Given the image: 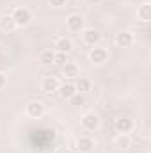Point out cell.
Segmentation results:
<instances>
[{"label":"cell","instance_id":"1","mask_svg":"<svg viewBox=\"0 0 151 153\" xmlns=\"http://www.w3.org/2000/svg\"><path fill=\"white\" fill-rule=\"evenodd\" d=\"M16 27H27L30 22H32V13L27 9V7H16L13 13H11Z\"/></svg>","mask_w":151,"mask_h":153},{"label":"cell","instance_id":"2","mask_svg":"<svg viewBox=\"0 0 151 153\" xmlns=\"http://www.w3.org/2000/svg\"><path fill=\"white\" fill-rule=\"evenodd\" d=\"M25 114L29 116V117H32V119H39L41 116L44 114V103L39 102V100L29 102L27 107H25Z\"/></svg>","mask_w":151,"mask_h":153},{"label":"cell","instance_id":"3","mask_svg":"<svg viewBox=\"0 0 151 153\" xmlns=\"http://www.w3.org/2000/svg\"><path fill=\"white\" fill-rule=\"evenodd\" d=\"M107 59H109V52H107L105 48H101V46H93V48L89 50V61H91L93 64H103V62H107Z\"/></svg>","mask_w":151,"mask_h":153},{"label":"cell","instance_id":"4","mask_svg":"<svg viewBox=\"0 0 151 153\" xmlns=\"http://www.w3.org/2000/svg\"><path fill=\"white\" fill-rule=\"evenodd\" d=\"M82 126L84 130L87 132H94L100 128V116L94 114V112H87V114L82 116Z\"/></svg>","mask_w":151,"mask_h":153},{"label":"cell","instance_id":"5","mask_svg":"<svg viewBox=\"0 0 151 153\" xmlns=\"http://www.w3.org/2000/svg\"><path fill=\"white\" fill-rule=\"evenodd\" d=\"M59 80L55 78V76H44L43 80H41V91L44 93V94H52V93H57V89H59Z\"/></svg>","mask_w":151,"mask_h":153},{"label":"cell","instance_id":"6","mask_svg":"<svg viewBox=\"0 0 151 153\" xmlns=\"http://www.w3.org/2000/svg\"><path fill=\"white\" fill-rule=\"evenodd\" d=\"M114 130L117 134H130L133 130V121L130 117H119L114 123Z\"/></svg>","mask_w":151,"mask_h":153},{"label":"cell","instance_id":"7","mask_svg":"<svg viewBox=\"0 0 151 153\" xmlns=\"http://www.w3.org/2000/svg\"><path fill=\"white\" fill-rule=\"evenodd\" d=\"M66 27H68V30H71V32H80V30H84V18H82L80 14H71V16H68Z\"/></svg>","mask_w":151,"mask_h":153},{"label":"cell","instance_id":"8","mask_svg":"<svg viewBox=\"0 0 151 153\" xmlns=\"http://www.w3.org/2000/svg\"><path fill=\"white\" fill-rule=\"evenodd\" d=\"M82 39H84V43L89 45V46H98L101 36H100V32L94 30V29H85V30L82 32Z\"/></svg>","mask_w":151,"mask_h":153},{"label":"cell","instance_id":"9","mask_svg":"<svg viewBox=\"0 0 151 153\" xmlns=\"http://www.w3.org/2000/svg\"><path fill=\"white\" fill-rule=\"evenodd\" d=\"M133 34L130 32V30H121L117 36H115V45L117 46H121V48H128V46H132L133 45Z\"/></svg>","mask_w":151,"mask_h":153},{"label":"cell","instance_id":"10","mask_svg":"<svg viewBox=\"0 0 151 153\" xmlns=\"http://www.w3.org/2000/svg\"><path fill=\"white\" fill-rule=\"evenodd\" d=\"M76 150L80 153H89L94 150V141L89 135H82L76 139Z\"/></svg>","mask_w":151,"mask_h":153},{"label":"cell","instance_id":"11","mask_svg":"<svg viewBox=\"0 0 151 153\" xmlns=\"http://www.w3.org/2000/svg\"><path fill=\"white\" fill-rule=\"evenodd\" d=\"M73 48V43L70 38H57L53 43V52H61V53H70Z\"/></svg>","mask_w":151,"mask_h":153},{"label":"cell","instance_id":"12","mask_svg":"<svg viewBox=\"0 0 151 153\" xmlns=\"http://www.w3.org/2000/svg\"><path fill=\"white\" fill-rule=\"evenodd\" d=\"M57 93L61 94V98H64V100H70V98H71V96L76 93L75 84H71V82H68V84H62V85H59Z\"/></svg>","mask_w":151,"mask_h":153},{"label":"cell","instance_id":"13","mask_svg":"<svg viewBox=\"0 0 151 153\" xmlns=\"http://www.w3.org/2000/svg\"><path fill=\"white\" fill-rule=\"evenodd\" d=\"M0 29H2L4 32H13V30L16 29V23H14V20H13L11 14L0 16Z\"/></svg>","mask_w":151,"mask_h":153},{"label":"cell","instance_id":"14","mask_svg":"<svg viewBox=\"0 0 151 153\" xmlns=\"http://www.w3.org/2000/svg\"><path fill=\"white\" fill-rule=\"evenodd\" d=\"M137 16H139V20L144 22V23L150 22L151 20V4L150 2H144V4L137 9Z\"/></svg>","mask_w":151,"mask_h":153},{"label":"cell","instance_id":"15","mask_svg":"<svg viewBox=\"0 0 151 153\" xmlns=\"http://www.w3.org/2000/svg\"><path fill=\"white\" fill-rule=\"evenodd\" d=\"M61 71H62V76H66V78H76L78 76V66L73 62H66L61 68Z\"/></svg>","mask_w":151,"mask_h":153},{"label":"cell","instance_id":"16","mask_svg":"<svg viewBox=\"0 0 151 153\" xmlns=\"http://www.w3.org/2000/svg\"><path fill=\"white\" fill-rule=\"evenodd\" d=\"M53 57H55V52L52 48H46L39 53V62L43 66H50V64H53Z\"/></svg>","mask_w":151,"mask_h":153},{"label":"cell","instance_id":"17","mask_svg":"<svg viewBox=\"0 0 151 153\" xmlns=\"http://www.w3.org/2000/svg\"><path fill=\"white\" fill-rule=\"evenodd\" d=\"M130 144H132V141H130L128 134H117V137H115V146L117 148L126 150V148H130Z\"/></svg>","mask_w":151,"mask_h":153},{"label":"cell","instance_id":"18","mask_svg":"<svg viewBox=\"0 0 151 153\" xmlns=\"http://www.w3.org/2000/svg\"><path fill=\"white\" fill-rule=\"evenodd\" d=\"M75 89H76V93H87L89 89H91V82L87 80V78H80L78 76V80H76V84H75Z\"/></svg>","mask_w":151,"mask_h":153},{"label":"cell","instance_id":"19","mask_svg":"<svg viewBox=\"0 0 151 153\" xmlns=\"http://www.w3.org/2000/svg\"><path fill=\"white\" fill-rule=\"evenodd\" d=\"M70 103H71L73 107H82V105L85 103V98H84L82 93H75V94L70 98Z\"/></svg>","mask_w":151,"mask_h":153},{"label":"cell","instance_id":"20","mask_svg":"<svg viewBox=\"0 0 151 153\" xmlns=\"http://www.w3.org/2000/svg\"><path fill=\"white\" fill-rule=\"evenodd\" d=\"M68 61H66V53H61V52H55V57H53V64H57V66H64Z\"/></svg>","mask_w":151,"mask_h":153},{"label":"cell","instance_id":"21","mask_svg":"<svg viewBox=\"0 0 151 153\" xmlns=\"http://www.w3.org/2000/svg\"><path fill=\"white\" fill-rule=\"evenodd\" d=\"M48 2H50V5H52V7H57V9L66 5V0H48Z\"/></svg>","mask_w":151,"mask_h":153},{"label":"cell","instance_id":"22","mask_svg":"<svg viewBox=\"0 0 151 153\" xmlns=\"http://www.w3.org/2000/svg\"><path fill=\"white\" fill-rule=\"evenodd\" d=\"M5 84H7V76L4 75V73H0V89H4Z\"/></svg>","mask_w":151,"mask_h":153}]
</instances>
